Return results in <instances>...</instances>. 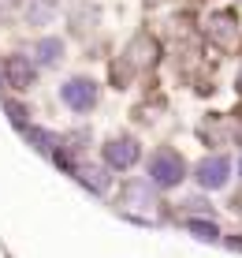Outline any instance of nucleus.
<instances>
[{
    "label": "nucleus",
    "instance_id": "nucleus-1",
    "mask_svg": "<svg viewBox=\"0 0 242 258\" xmlns=\"http://www.w3.org/2000/svg\"><path fill=\"white\" fill-rule=\"evenodd\" d=\"M183 176H186V165H183V157H179L175 150H157V154L149 157V180H153L157 187H175Z\"/></svg>",
    "mask_w": 242,
    "mask_h": 258
},
{
    "label": "nucleus",
    "instance_id": "nucleus-4",
    "mask_svg": "<svg viewBox=\"0 0 242 258\" xmlns=\"http://www.w3.org/2000/svg\"><path fill=\"white\" fill-rule=\"evenodd\" d=\"M227 172H231L227 157H205L198 165V183L205 191H220L223 183H227Z\"/></svg>",
    "mask_w": 242,
    "mask_h": 258
},
{
    "label": "nucleus",
    "instance_id": "nucleus-8",
    "mask_svg": "<svg viewBox=\"0 0 242 258\" xmlns=\"http://www.w3.org/2000/svg\"><path fill=\"white\" fill-rule=\"evenodd\" d=\"M238 172H242V157H238Z\"/></svg>",
    "mask_w": 242,
    "mask_h": 258
},
{
    "label": "nucleus",
    "instance_id": "nucleus-2",
    "mask_svg": "<svg viewBox=\"0 0 242 258\" xmlns=\"http://www.w3.org/2000/svg\"><path fill=\"white\" fill-rule=\"evenodd\" d=\"M60 97H64V105H71L75 112H86L97 105V83L93 79H71V83L60 86Z\"/></svg>",
    "mask_w": 242,
    "mask_h": 258
},
{
    "label": "nucleus",
    "instance_id": "nucleus-5",
    "mask_svg": "<svg viewBox=\"0 0 242 258\" xmlns=\"http://www.w3.org/2000/svg\"><path fill=\"white\" fill-rule=\"evenodd\" d=\"M4 71H8V83H12L15 90H26V86H34V68H30V60L8 56V60H4Z\"/></svg>",
    "mask_w": 242,
    "mask_h": 258
},
{
    "label": "nucleus",
    "instance_id": "nucleus-6",
    "mask_svg": "<svg viewBox=\"0 0 242 258\" xmlns=\"http://www.w3.org/2000/svg\"><path fill=\"white\" fill-rule=\"evenodd\" d=\"M60 52H64V45H60L56 38H45L41 45H38V60H41V64H56Z\"/></svg>",
    "mask_w": 242,
    "mask_h": 258
},
{
    "label": "nucleus",
    "instance_id": "nucleus-3",
    "mask_svg": "<svg viewBox=\"0 0 242 258\" xmlns=\"http://www.w3.org/2000/svg\"><path fill=\"white\" fill-rule=\"evenodd\" d=\"M142 157V150H138V142H134L131 135H123V139H112L108 146H104V161H108L112 168H131L134 161Z\"/></svg>",
    "mask_w": 242,
    "mask_h": 258
},
{
    "label": "nucleus",
    "instance_id": "nucleus-7",
    "mask_svg": "<svg viewBox=\"0 0 242 258\" xmlns=\"http://www.w3.org/2000/svg\"><path fill=\"white\" fill-rule=\"evenodd\" d=\"M186 228H190L198 239H216L220 236V228L212 225V221H186Z\"/></svg>",
    "mask_w": 242,
    "mask_h": 258
}]
</instances>
